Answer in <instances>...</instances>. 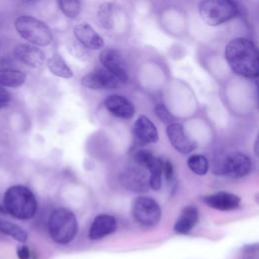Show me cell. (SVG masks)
Wrapping results in <instances>:
<instances>
[{
  "mask_svg": "<svg viewBox=\"0 0 259 259\" xmlns=\"http://www.w3.org/2000/svg\"><path fill=\"white\" fill-rule=\"evenodd\" d=\"M134 136L141 145L156 143L159 139L155 124L146 115H140L134 123Z\"/></svg>",
  "mask_w": 259,
  "mask_h": 259,
  "instance_id": "14",
  "label": "cell"
},
{
  "mask_svg": "<svg viewBox=\"0 0 259 259\" xmlns=\"http://www.w3.org/2000/svg\"><path fill=\"white\" fill-rule=\"evenodd\" d=\"M13 54L17 60L31 68H38L45 62L44 52L34 45L19 44L14 48Z\"/></svg>",
  "mask_w": 259,
  "mask_h": 259,
  "instance_id": "13",
  "label": "cell"
},
{
  "mask_svg": "<svg viewBox=\"0 0 259 259\" xmlns=\"http://www.w3.org/2000/svg\"><path fill=\"white\" fill-rule=\"evenodd\" d=\"M14 26L18 34L31 45L47 47L53 41V33L50 27L33 16H18L14 21Z\"/></svg>",
  "mask_w": 259,
  "mask_h": 259,
  "instance_id": "4",
  "label": "cell"
},
{
  "mask_svg": "<svg viewBox=\"0 0 259 259\" xmlns=\"http://www.w3.org/2000/svg\"><path fill=\"white\" fill-rule=\"evenodd\" d=\"M47 67L50 72L60 78L69 79L73 77V72L67 65L65 60L59 54H54L47 61Z\"/></svg>",
  "mask_w": 259,
  "mask_h": 259,
  "instance_id": "21",
  "label": "cell"
},
{
  "mask_svg": "<svg viewBox=\"0 0 259 259\" xmlns=\"http://www.w3.org/2000/svg\"><path fill=\"white\" fill-rule=\"evenodd\" d=\"M114 6L110 2L102 3L97 11V18L104 29L112 28L114 24Z\"/></svg>",
  "mask_w": 259,
  "mask_h": 259,
  "instance_id": "23",
  "label": "cell"
},
{
  "mask_svg": "<svg viewBox=\"0 0 259 259\" xmlns=\"http://www.w3.org/2000/svg\"><path fill=\"white\" fill-rule=\"evenodd\" d=\"M202 200L207 206L218 210H233L241 203V198L238 195L226 191L205 195Z\"/></svg>",
  "mask_w": 259,
  "mask_h": 259,
  "instance_id": "15",
  "label": "cell"
},
{
  "mask_svg": "<svg viewBox=\"0 0 259 259\" xmlns=\"http://www.w3.org/2000/svg\"><path fill=\"white\" fill-rule=\"evenodd\" d=\"M198 11L201 19L210 26L223 24L238 14L233 0H201Z\"/></svg>",
  "mask_w": 259,
  "mask_h": 259,
  "instance_id": "5",
  "label": "cell"
},
{
  "mask_svg": "<svg viewBox=\"0 0 259 259\" xmlns=\"http://www.w3.org/2000/svg\"><path fill=\"white\" fill-rule=\"evenodd\" d=\"M163 174L167 180H170L173 176V166L170 161H163Z\"/></svg>",
  "mask_w": 259,
  "mask_h": 259,
  "instance_id": "28",
  "label": "cell"
},
{
  "mask_svg": "<svg viewBox=\"0 0 259 259\" xmlns=\"http://www.w3.org/2000/svg\"><path fill=\"white\" fill-rule=\"evenodd\" d=\"M117 227L116 220L107 213H101L95 217L89 229V238L91 240L102 239L115 232Z\"/></svg>",
  "mask_w": 259,
  "mask_h": 259,
  "instance_id": "17",
  "label": "cell"
},
{
  "mask_svg": "<svg viewBox=\"0 0 259 259\" xmlns=\"http://www.w3.org/2000/svg\"><path fill=\"white\" fill-rule=\"evenodd\" d=\"M78 231L77 219L71 210L65 207L56 208L49 219V233L58 244L65 245L73 241Z\"/></svg>",
  "mask_w": 259,
  "mask_h": 259,
  "instance_id": "3",
  "label": "cell"
},
{
  "mask_svg": "<svg viewBox=\"0 0 259 259\" xmlns=\"http://www.w3.org/2000/svg\"><path fill=\"white\" fill-rule=\"evenodd\" d=\"M26 80V74L16 69H0V85L3 87L17 88Z\"/></svg>",
  "mask_w": 259,
  "mask_h": 259,
  "instance_id": "20",
  "label": "cell"
},
{
  "mask_svg": "<svg viewBox=\"0 0 259 259\" xmlns=\"http://www.w3.org/2000/svg\"><path fill=\"white\" fill-rule=\"evenodd\" d=\"M120 183L124 188L133 192H145L150 187L149 177L144 166L137 163L128 166L120 173Z\"/></svg>",
  "mask_w": 259,
  "mask_h": 259,
  "instance_id": "8",
  "label": "cell"
},
{
  "mask_svg": "<svg viewBox=\"0 0 259 259\" xmlns=\"http://www.w3.org/2000/svg\"><path fill=\"white\" fill-rule=\"evenodd\" d=\"M104 105L111 114L122 119L132 118L135 114L134 104L121 95H109L104 100Z\"/></svg>",
  "mask_w": 259,
  "mask_h": 259,
  "instance_id": "16",
  "label": "cell"
},
{
  "mask_svg": "<svg viewBox=\"0 0 259 259\" xmlns=\"http://www.w3.org/2000/svg\"><path fill=\"white\" fill-rule=\"evenodd\" d=\"M132 211L135 220L145 227L158 225L162 215L157 201L148 196L137 197L133 202Z\"/></svg>",
  "mask_w": 259,
  "mask_h": 259,
  "instance_id": "6",
  "label": "cell"
},
{
  "mask_svg": "<svg viewBox=\"0 0 259 259\" xmlns=\"http://www.w3.org/2000/svg\"><path fill=\"white\" fill-rule=\"evenodd\" d=\"M0 233L5 234L20 243L26 242L28 237L26 231L23 228L3 219H0Z\"/></svg>",
  "mask_w": 259,
  "mask_h": 259,
  "instance_id": "22",
  "label": "cell"
},
{
  "mask_svg": "<svg viewBox=\"0 0 259 259\" xmlns=\"http://www.w3.org/2000/svg\"><path fill=\"white\" fill-rule=\"evenodd\" d=\"M29 1H32V0H29Z\"/></svg>",
  "mask_w": 259,
  "mask_h": 259,
  "instance_id": "30",
  "label": "cell"
},
{
  "mask_svg": "<svg viewBox=\"0 0 259 259\" xmlns=\"http://www.w3.org/2000/svg\"><path fill=\"white\" fill-rule=\"evenodd\" d=\"M3 207L6 213L17 220H30L36 213L37 201L28 187L16 184L5 191Z\"/></svg>",
  "mask_w": 259,
  "mask_h": 259,
  "instance_id": "2",
  "label": "cell"
},
{
  "mask_svg": "<svg viewBox=\"0 0 259 259\" xmlns=\"http://www.w3.org/2000/svg\"><path fill=\"white\" fill-rule=\"evenodd\" d=\"M61 11L69 18H76L81 10L80 0H57Z\"/></svg>",
  "mask_w": 259,
  "mask_h": 259,
  "instance_id": "25",
  "label": "cell"
},
{
  "mask_svg": "<svg viewBox=\"0 0 259 259\" xmlns=\"http://www.w3.org/2000/svg\"><path fill=\"white\" fill-rule=\"evenodd\" d=\"M155 113L159 117V119L162 120L166 124L174 122V116L171 114V112L168 110V108L162 103H159L156 105Z\"/></svg>",
  "mask_w": 259,
  "mask_h": 259,
  "instance_id": "26",
  "label": "cell"
},
{
  "mask_svg": "<svg viewBox=\"0 0 259 259\" xmlns=\"http://www.w3.org/2000/svg\"><path fill=\"white\" fill-rule=\"evenodd\" d=\"M198 221V210L195 206L187 205L181 212L179 218L174 224V231L177 234L186 235L188 234L196 225Z\"/></svg>",
  "mask_w": 259,
  "mask_h": 259,
  "instance_id": "18",
  "label": "cell"
},
{
  "mask_svg": "<svg viewBox=\"0 0 259 259\" xmlns=\"http://www.w3.org/2000/svg\"><path fill=\"white\" fill-rule=\"evenodd\" d=\"M252 162L250 158L243 153H232L225 157L214 167V173L218 175H227L233 178H241L250 173Z\"/></svg>",
  "mask_w": 259,
  "mask_h": 259,
  "instance_id": "7",
  "label": "cell"
},
{
  "mask_svg": "<svg viewBox=\"0 0 259 259\" xmlns=\"http://www.w3.org/2000/svg\"><path fill=\"white\" fill-rule=\"evenodd\" d=\"M99 61L104 69L112 73L121 83L127 81V73L123 60L118 51L114 49H104L99 54Z\"/></svg>",
  "mask_w": 259,
  "mask_h": 259,
  "instance_id": "10",
  "label": "cell"
},
{
  "mask_svg": "<svg viewBox=\"0 0 259 259\" xmlns=\"http://www.w3.org/2000/svg\"><path fill=\"white\" fill-rule=\"evenodd\" d=\"M10 99V93L3 86L0 85V108L5 107L9 103Z\"/></svg>",
  "mask_w": 259,
  "mask_h": 259,
  "instance_id": "27",
  "label": "cell"
},
{
  "mask_svg": "<svg viewBox=\"0 0 259 259\" xmlns=\"http://www.w3.org/2000/svg\"><path fill=\"white\" fill-rule=\"evenodd\" d=\"M187 166L188 168L195 174L199 176H203L208 171V161L207 159L200 154L192 155L187 160Z\"/></svg>",
  "mask_w": 259,
  "mask_h": 259,
  "instance_id": "24",
  "label": "cell"
},
{
  "mask_svg": "<svg viewBox=\"0 0 259 259\" xmlns=\"http://www.w3.org/2000/svg\"><path fill=\"white\" fill-rule=\"evenodd\" d=\"M16 254L18 259H29L30 258V251L27 246H19L16 250Z\"/></svg>",
  "mask_w": 259,
  "mask_h": 259,
  "instance_id": "29",
  "label": "cell"
},
{
  "mask_svg": "<svg viewBox=\"0 0 259 259\" xmlns=\"http://www.w3.org/2000/svg\"><path fill=\"white\" fill-rule=\"evenodd\" d=\"M225 58L237 75L250 79L257 78L259 73L258 52L252 40L245 37L231 39L226 46Z\"/></svg>",
  "mask_w": 259,
  "mask_h": 259,
  "instance_id": "1",
  "label": "cell"
},
{
  "mask_svg": "<svg viewBox=\"0 0 259 259\" xmlns=\"http://www.w3.org/2000/svg\"><path fill=\"white\" fill-rule=\"evenodd\" d=\"M81 84L89 89L99 90L117 88L121 84V82L108 70L97 69L93 72L86 74L82 78Z\"/></svg>",
  "mask_w": 259,
  "mask_h": 259,
  "instance_id": "9",
  "label": "cell"
},
{
  "mask_svg": "<svg viewBox=\"0 0 259 259\" xmlns=\"http://www.w3.org/2000/svg\"><path fill=\"white\" fill-rule=\"evenodd\" d=\"M74 35L78 42L87 50H100L104 46L103 38L86 22L78 23L74 26Z\"/></svg>",
  "mask_w": 259,
  "mask_h": 259,
  "instance_id": "12",
  "label": "cell"
},
{
  "mask_svg": "<svg viewBox=\"0 0 259 259\" xmlns=\"http://www.w3.org/2000/svg\"><path fill=\"white\" fill-rule=\"evenodd\" d=\"M149 171V186L154 190H159L162 186L163 160L153 155L145 165Z\"/></svg>",
  "mask_w": 259,
  "mask_h": 259,
  "instance_id": "19",
  "label": "cell"
},
{
  "mask_svg": "<svg viewBox=\"0 0 259 259\" xmlns=\"http://www.w3.org/2000/svg\"><path fill=\"white\" fill-rule=\"evenodd\" d=\"M166 134L172 147L181 154H188L196 147L195 143L185 134L181 123L172 122L167 124Z\"/></svg>",
  "mask_w": 259,
  "mask_h": 259,
  "instance_id": "11",
  "label": "cell"
}]
</instances>
